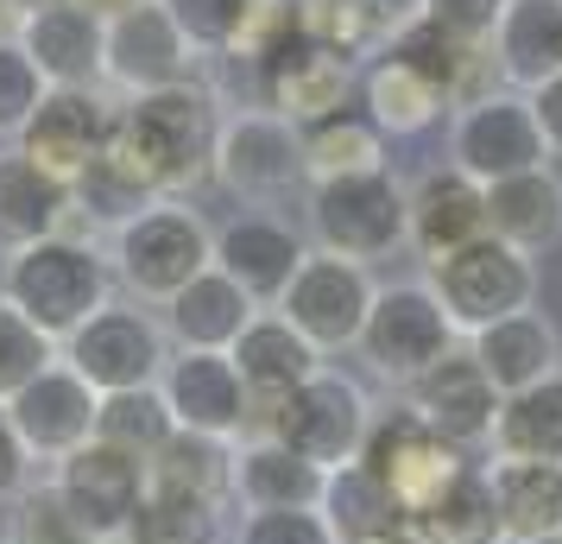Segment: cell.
<instances>
[{"instance_id": "obj_1", "label": "cell", "mask_w": 562, "mask_h": 544, "mask_svg": "<svg viewBox=\"0 0 562 544\" xmlns=\"http://www.w3.org/2000/svg\"><path fill=\"white\" fill-rule=\"evenodd\" d=\"M222 102L209 82H171L153 96H133L114 114V140L108 153L127 165L133 178L165 197H190L203 178H215V146H222Z\"/></svg>"}, {"instance_id": "obj_2", "label": "cell", "mask_w": 562, "mask_h": 544, "mask_svg": "<svg viewBox=\"0 0 562 544\" xmlns=\"http://www.w3.org/2000/svg\"><path fill=\"white\" fill-rule=\"evenodd\" d=\"M0 291L64 348L89 317L114 304V259H108L95 241H82V234H52V241H38V247L7 254Z\"/></svg>"}, {"instance_id": "obj_3", "label": "cell", "mask_w": 562, "mask_h": 544, "mask_svg": "<svg viewBox=\"0 0 562 544\" xmlns=\"http://www.w3.org/2000/svg\"><path fill=\"white\" fill-rule=\"evenodd\" d=\"M108 259H114V286L133 304H171L190 279H203L215 266V229L203 222V209H190L183 197H165V203L139 209L133 222L114 229Z\"/></svg>"}, {"instance_id": "obj_4", "label": "cell", "mask_w": 562, "mask_h": 544, "mask_svg": "<svg viewBox=\"0 0 562 544\" xmlns=\"http://www.w3.org/2000/svg\"><path fill=\"white\" fill-rule=\"evenodd\" d=\"M310 234L323 254H341L355 266L411 247V184L385 171H360V178H329L310 184Z\"/></svg>"}, {"instance_id": "obj_5", "label": "cell", "mask_w": 562, "mask_h": 544, "mask_svg": "<svg viewBox=\"0 0 562 544\" xmlns=\"http://www.w3.org/2000/svg\"><path fill=\"white\" fill-rule=\"evenodd\" d=\"M424 273H430L424 286L442 298V311H449V323L461 336H481V330L537 304V259L506 247L499 234L468 241V247H456L449 259H436Z\"/></svg>"}, {"instance_id": "obj_6", "label": "cell", "mask_w": 562, "mask_h": 544, "mask_svg": "<svg viewBox=\"0 0 562 544\" xmlns=\"http://www.w3.org/2000/svg\"><path fill=\"white\" fill-rule=\"evenodd\" d=\"M373 431V399L360 392V380L348 374H310L297 392H284L272 412L259 418V437H279L291 456L316 463L323 475L341 463H360V443Z\"/></svg>"}, {"instance_id": "obj_7", "label": "cell", "mask_w": 562, "mask_h": 544, "mask_svg": "<svg viewBox=\"0 0 562 544\" xmlns=\"http://www.w3.org/2000/svg\"><path fill=\"white\" fill-rule=\"evenodd\" d=\"M456 348H461V330L449 323L442 298L424 279H405V286H380L355 355L380 374L385 387H417Z\"/></svg>"}, {"instance_id": "obj_8", "label": "cell", "mask_w": 562, "mask_h": 544, "mask_svg": "<svg viewBox=\"0 0 562 544\" xmlns=\"http://www.w3.org/2000/svg\"><path fill=\"white\" fill-rule=\"evenodd\" d=\"M64 362L77 367L95 392H133V387H158L165 362H171V336L165 317H153L146 304H108L82 323L77 336L64 342Z\"/></svg>"}, {"instance_id": "obj_9", "label": "cell", "mask_w": 562, "mask_h": 544, "mask_svg": "<svg viewBox=\"0 0 562 544\" xmlns=\"http://www.w3.org/2000/svg\"><path fill=\"white\" fill-rule=\"evenodd\" d=\"M373 298H380V286H373L367 266L310 247V259L297 266L291 291H284L272 311H279L291 330H304L323 355H348V348H360V330H367Z\"/></svg>"}, {"instance_id": "obj_10", "label": "cell", "mask_w": 562, "mask_h": 544, "mask_svg": "<svg viewBox=\"0 0 562 544\" xmlns=\"http://www.w3.org/2000/svg\"><path fill=\"white\" fill-rule=\"evenodd\" d=\"M468 463H474V456L456 449L449 437H436L411 406L373 412V431H367V443H360V468H373L411 519L424 513V507H430L436 493L449 488Z\"/></svg>"}, {"instance_id": "obj_11", "label": "cell", "mask_w": 562, "mask_h": 544, "mask_svg": "<svg viewBox=\"0 0 562 544\" xmlns=\"http://www.w3.org/2000/svg\"><path fill=\"white\" fill-rule=\"evenodd\" d=\"M449 165H461L468 178H481V184H499V178L550 165V146H543V127H537V114H531V96L493 89L481 102L456 108L449 114Z\"/></svg>"}, {"instance_id": "obj_12", "label": "cell", "mask_w": 562, "mask_h": 544, "mask_svg": "<svg viewBox=\"0 0 562 544\" xmlns=\"http://www.w3.org/2000/svg\"><path fill=\"white\" fill-rule=\"evenodd\" d=\"M52 488L95 544H121L133 513H139V500H146V463L95 437L52 468Z\"/></svg>"}, {"instance_id": "obj_13", "label": "cell", "mask_w": 562, "mask_h": 544, "mask_svg": "<svg viewBox=\"0 0 562 544\" xmlns=\"http://www.w3.org/2000/svg\"><path fill=\"white\" fill-rule=\"evenodd\" d=\"M158 392H165V406L178 418V431L222 437V443H247V431H254V392L240 380L234 355H215V348H171Z\"/></svg>"}, {"instance_id": "obj_14", "label": "cell", "mask_w": 562, "mask_h": 544, "mask_svg": "<svg viewBox=\"0 0 562 544\" xmlns=\"http://www.w3.org/2000/svg\"><path fill=\"white\" fill-rule=\"evenodd\" d=\"M215 184L234 190L240 203H279L284 190L304 184L297 127L279 121L272 108L228 114V121H222V146H215Z\"/></svg>"}, {"instance_id": "obj_15", "label": "cell", "mask_w": 562, "mask_h": 544, "mask_svg": "<svg viewBox=\"0 0 562 544\" xmlns=\"http://www.w3.org/2000/svg\"><path fill=\"white\" fill-rule=\"evenodd\" d=\"M114 114H121V102H108L102 89H52L38 102V114L26 121V133H20V153L38 171H52V178L77 190V178L114 140Z\"/></svg>"}, {"instance_id": "obj_16", "label": "cell", "mask_w": 562, "mask_h": 544, "mask_svg": "<svg viewBox=\"0 0 562 544\" xmlns=\"http://www.w3.org/2000/svg\"><path fill=\"white\" fill-rule=\"evenodd\" d=\"M190 77H196V52H190V38L178 32V20L165 13V0L108 20L102 82L121 96V102L153 96V89H171V82H190Z\"/></svg>"}, {"instance_id": "obj_17", "label": "cell", "mask_w": 562, "mask_h": 544, "mask_svg": "<svg viewBox=\"0 0 562 544\" xmlns=\"http://www.w3.org/2000/svg\"><path fill=\"white\" fill-rule=\"evenodd\" d=\"M7 418H13V431L26 437L32 463H64V456H77L82 443H95V418H102V392L82 380L70 362L45 367L38 380H32L13 406H7Z\"/></svg>"}, {"instance_id": "obj_18", "label": "cell", "mask_w": 562, "mask_h": 544, "mask_svg": "<svg viewBox=\"0 0 562 544\" xmlns=\"http://www.w3.org/2000/svg\"><path fill=\"white\" fill-rule=\"evenodd\" d=\"M411 412L430 424L436 437H449L456 449H481V443H493V424H499V387L486 380V367L468 355V342H461L456 355H442V362L417 380V387H405Z\"/></svg>"}, {"instance_id": "obj_19", "label": "cell", "mask_w": 562, "mask_h": 544, "mask_svg": "<svg viewBox=\"0 0 562 544\" xmlns=\"http://www.w3.org/2000/svg\"><path fill=\"white\" fill-rule=\"evenodd\" d=\"M304 259H310V241L279 215H234L228 229H215V266L254 298L259 311H272L291 291Z\"/></svg>"}, {"instance_id": "obj_20", "label": "cell", "mask_w": 562, "mask_h": 544, "mask_svg": "<svg viewBox=\"0 0 562 544\" xmlns=\"http://www.w3.org/2000/svg\"><path fill=\"white\" fill-rule=\"evenodd\" d=\"M20 45L52 89H102L108 20H95V13H82L70 0H38L20 26Z\"/></svg>"}, {"instance_id": "obj_21", "label": "cell", "mask_w": 562, "mask_h": 544, "mask_svg": "<svg viewBox=\"0 0 562 544\" xmlns=\"http://www.w3.org/2000/svg\"><path fill=\"white\" fill-rule=\"evenodd\" d=\"M486 234V184L468 178L461 165H430L424 178L411 184V247L424 266L449 259L456 247Z\"/></svg>"}, {"instance_id": "obj_22", "label": "cell", "mask_w": 562, "mask_h": 544, "mask_svg": "<svg viewBox=\"0 0 562 544\" xmlns=\"http://www.w3.org/2000/svg\"><path fill=\"white\" fill-rule=\"evenodd\" d=\"M228 355H234V367H240L247 392H254V437H259V418L272 412L284 392H297L310 374L329 367V355H323L304 330H291L279 311H259L254 323L240 330V342H234Z\"/></svg>"}, {"instance_id": "obj_23", "label": "cell", "mask_w": 562, "mask_h": 544, "mask_svg": "<svg viewBox=\"0 0 562 544\" xmlns=\"http://www.w3.org/2000/svg\"><path fill=\"white\" fill-rule=\"evenodd\" d=\"M259 77H266V108L279 121H291V127H310V121H323L335 108H348V96L360 89L355 64L323 52V45H310V38L284 45Z\"/></svg>"}, {"instance_id": "obj_24", "label": "cell", "mask_w": 562, "mask_h": 544, "mask_svg": "<svg viewBox=\"0 0 562 544\" xmlns=\"http://www.w3.org/2000/svg\"><path fill=\"white\" fill-rule=\"evenodd\" d=\"M77 209V190L52 171H38L20 146H0V254H20L64 234Z\"/></svg>"}, {"instance_id": "obj_25", "label": "cell", "mask_w": 562, "mask_h": 544, "mask_svg": "<svg viewBox=\"0 0 562 544\" xmlns=\"http://www.w3.org/2000/svg\"><path fill=\"white\" fill-rule=\"evenodd\" d=\"M468 355L486 367V380L499 387V399H512V392H525V387H537V380L562 374V336L537 304L518 311V317H506V323H493V330H481V336H468Z\"/></svg>"}, {"instance_id": "obj_26", "label": "cell", "mask_w": 562, "mask_h": 544, "mask_svg": "<svg viewBox=\"0 0 562 544\" xmlns=\"http://www.w3.org/2000/svg\"><path fill=\"white\" fill-rule=\"evenodd\" d=\"M158 311H165L171 348H215V355H228L234 342H240V330L259 317V304L234 286L222 266H209L203 279H190V286H183L171 304H158Z\"/></svg>"}, {"instance_id": "obj_27", "label": "cell", "mask_w": 562, "mask_h": 544, "mask_svg": "<svg viewBox=\"0 0 562 544\" xmlns=\"http://www.w3.org/2000/svg\"><path fill=\"white\" fill-rule=\"evenodd\" d=\"M486 234H499L506 247L543 259L562 241V178L550 165H537V171L486 184Z\"/></svg>"}, {"instance_id": "obj_28", "label": "cell", "mask_w": 562, "mask_h": 544, "mask_svg": "<svg viewBox=\"0 0 562 544\" xmlns=\"http://www.w3.org/2000/svg\"><path fill=\"white\" fill-rule=\"evenodd\" d=\"M493 70L518 96L562 77V0H506L493 32Z\"/></svg>"}, {"instance_id": "obj_29", "label": "cell", "mask_w": 562, "mask_h": 544, "mask_svg": "<svg viewBox=\"0 0 562 544\" xmlns=\"http://www.w3.org/2000/svg\"><path fill=\"white\" fill-rule=\"evenodd\" d=\"M323 468L291 456L279 437L234 443V500L247 513H279V507H323Z\"/></svg>"}, {"instance_id": "obj_30", "label": "cell", "mask_w": 562, "mask_h": 544, "mask_svg": "<svg viewBox=\"0 0 562 544\" xmlns=\"http://www.w3.org/2000/svg\"><path fill=\"white\" fill-rule=\"evenodd\" d=\"M360 108L373 114V127H380L385 140H411V133H430L456 102H449L424 70H411L405 57L380 52L360 70Z\"/></svg>"}, {"instance_id": "obj_31", "label": "cell", "mask_w": 562, "mask_h": 544, "mask_svg": "<svg viewBox=\"0 0 562 544\" xmlns=\"http://www.w3.org/2000/svg\"><path fill=\"white\" fill-rule=\"evenodd\" d=\"M486 468H493L499 539L512 544L562 539V463H486Z\"/></svg>"}, {"instance_id": "obj_32", "label": "cell", "mask_w": 562, "mask_h": 544, "mask_svg": "<svg viewBox=\"0 0 562 544\" xmlns=\"http://www.w3.org/2000/svg\"><path fill=\"white\" fill-rule=\"evenodd\" d=\"M297 146H304V178L310 184L385 171V133L373 127L367 108H335V114H323V121L297 127Z\"/></svg>"}, {"instance_id": "obj_33", "label": "cell", "mask_w": 562, "mask_h": 544, "mask_svg": "<svg viewBox=\"0 0 562 544\" xmlns=\"http://www.w3.org/2000/svg\"><path fill=\"white\" fill-rule=\"evenodd\" d=\"M493 463H562V374L499 399L493 424Z\"/></svg>"}, {"instance_id": "obj_34", "label": "cell", "mask_w": 562, "mask_h": 544, "mask_svg": "<svg viewBox=\"0 0 562 544\" xmlns=\"http://www.w3.org/2000/svg\"><path fill=\"white\" fill-rule=\"evenodd\" d=\"M323 519H329V532L341 544H373V539H385V532L411 525V513L392 500V488L360 463L329 468V481H323Z\"/></svg>"}, {"instance_id": "obj_35", "label": "cell", "mask_w": 562, "mask_h": 544, "mask_svg": "<svg viewBox=\"0 0 562 544\" xmlns=\"http://www.w3.org/2000/svg\"><path fill=\"white\" fill-rule=\"evenodd\" d=\"M417 532L430 544H486L499 539V507H493V468L486 463H468L449 481V488L436 493L424 513L411 519Z\"/></svg>"}, {"instance_id": "obj_36", "label": "cell", "mask_w": 562, "mask_h": 544, "mask_svg": "<svg viewBox=\"0 0 562 544\" xmlns=\"http://www.w3.org/2000/svg\"><path fill=\"white\" fill-rule=\"evenodd\" d=\"M153 488L190 493V500H209V507H228L234 500V443L222 437H196V431H178L146 468Z\"/></svg>"}, {"instance_id": "obj_37", "label": "cell", "mask_w": 562, "mask_h": 544, "mask_svg": "<svg viewBox=\"0 0 562 544\" xmlns=\"http://www.w3.org/2000/svg\"><path fill=\"white\" fill-rule=\"evenodd\" d=\"M121 544H234L228 507H209V500H190V493L146 481V500H139Z\"/></svg>"}, {"instance_id": "obj_38", "label": "cell", "mask_w": 562, "mask_h": 544, "mask_svg": "<svg viewBox=\"0 0 562 544\" xmlns=\"http://www.w3.org/2000/svg\"><path fill=\"white\" fill-rule=\"evenodd\" d=\"M95 437L114 443V449H127V456H139V463L153 468V456H158L171 437H178V418H171V406H165V392H158V387L102 392Z\"/></svg>"}, {"instance_id": "obj_39", "label": "cell", "mask_w": 562, "mask_h": 544, "mask_svg": "<svg viewBox=\"0 0 562 544\" xmlns=\"http://www.w3.org/2000/svg\"><path fill=\"white\" fill-rule=\"evenodd\" d=\"M297 26H304L310 45L348 57V64H360L367 52H385V26L373 20L367 0H297Z\"/></svg>"}, {"instance_id": "obj_40", "label": "cell", "mask_w": 562, "mask_h": 544, "mask_svg": "<svg viewBox=\"0 0 562 544\" xmlns=\"http://www.w3.org/2000/svg\"><path fill=\"white\" fill-rule=\"evenodd\" d=\"M57 362H64V348H57V342L0 291V406H13V399Z\"/></svg>"}, {"instance_id": "obj_41", "label": "cell", "mask_w": 562, "mask_h": 544, "mask_svg": "<svg viewBox=\"0 0 562 544\" xmlns=\"http://www.w3.org/2000/svg\"><path fill=\"white\" fill-rule=\"evenodd\" d=\"M52 96V82L38 77V64L26 57L20 38H0V146H20L26 121L38 114V102Z\"/></svg>"}, {"instance_id": "obj_42", "label": "cell", "mask_w": 562, "mask_h": 544, "mask_svg": "<svg viewBox=\"0 0 562 544\" xmlns=\"http://www.w3.org/2000/svg\"><path fill=\"white\" fill-rule=\"evenodd\" d=\"M7 544H95V539L70 519V507L57 500L52 481H38V488H26L13 500V513H7Z\"/></svg>"}, {"instance_id": "obj_43", "label": "cell", "mask_w": 562, "mask_h": 544, "mask_svg": "<svg viewBox=\"0 0 562 544\" xmlns=\"http://www.w3.org/2000/svg\"><path fill=\"white\" fill-rule=\"evenodd\" d=\"M304 26H297V0H247V13H240V32H234L228 57H247V64H272L284 45H297Z\"/></svg>"}, {"instance_id": "obj_44", "label": "cell", "mask_w": 562, "mask_h": 544, "mask_svg": "<svg viewBox=\"0 0 562 544\" xmlns=\"http://www.w3.org/2000/svg\"><path fill=\"white\" fill-rule=\"evenodd\" d=\"M165 13L178 20V32L190 38L196 57H228L247 0H165Z\"/></svg>"}, {"instance_id": "obj_45", "label": "cell", "mask_w": 562, "mask_h": 544, "mask_svg": "<svg viewBox=\"0 0 562 544\" xmlns=\"http://www.w3.org/2000/svg\"><path fill=\"white\" fill-rule=\"evenodd\" d=\"M234 544H341L323 507H279V513H240Z\"/></svg>"}, {"instance_id": "obj_46", "label": "cell", "mask_w": 562, "mask_h": 544, "mask_svg": "<svg viewBox=\"0 0 562 544\" xmlns=\"http://www.w3.org/2000/svg\"><path fill=\"white\" fill-rule=\"evenodd\" d=\"M499 13H506V0H424L417 20H430L436 32H449V38L468 45V52H493Z\"/></svg>"}, {"instance_id": "obj_47", "label": "cell", "mask_w": 562, "mask_h": 544, "mask_svg": "<svg viewBox=\"0 0 562 544\" xmlns=\"http://www.w3.org/2000/svg\"><path fill=\"white\" fill-rule=\"evenodd\" d=\"M32 475H38V463H32L26 437L13 431V418H7V406H0V507H13L26 488H38Z\"/></svg>"}, {"instance_id": "obj_48", "label": "cell", "mask_w": 562, "mask_h": 544, "mask_svg": "<svg viewBox=\"0 0 562 544\" xmlns=\"http://www.w3.org/2000/svg\"><path fill=\"white\" fill-rule=\"evenodd\" d=\"M531 114H537V127H543L550 158H562V77H550L543 89H531Z\"/></svg>"}, {"instance_id": "obj_49", "label": "cell", "mask_w": 562, "mask_h": 544, "mask_svg": "<svg viewBox=\"0 0 562 544\" xmlns=\"http://www.w3.org/2000/svg\"><path fill=\"white\" fill-rule=\"evenodd\" d=\"M367 7H373V20L385 26V38H392L398 26H411V20L424 13V0H367Z\"/></svg>"}, {"instance_id": "obj_50", "label": "cell", "mask_w": 562, "mask_h": 544, "mask_svg": "<svg viewBox=\"0 0 562 544\" xmlns=\"http://www.w3.org/2000/svg\"><path fill=\"white\" fill-rule=\"evenodd\" d=\"M32 7H38V0H0V38H20Z\"/></svg>"}, {"instance_id": "obj_51", "label": "cell", "mask_w": 562, "mask_h": 544, "mask_svg": "<svg viewBox=\"0 0 562 544\" xmlns=\"http://www.w3.org/2000/svg\"><path fill=\"white\" fill-rule=\"evenodd\" d=\"M70 7L95 13V20H121V13H133V7H153V0H70Z\"/></svg>"}, {"instance_id": "obj_52", "label": "cell", "mask_w": 562, "mask_h": 544, "mask_svg": "<svg viewBox=\"0 0 562 544\" xmlns=\"http://www.w3.org/2000/svg\"><path fill=\"white\" fill-rule=\"evenodd\" d=\"M373 544H430L417 525H398V532H385V539H373Z\"/></svg>"}, {"instance_id": "obj_53", "label": "cell", "mask_w": 562, "mask_h": 544, "mask_svg": "<svg viewBox=\"0 0 562 544\" xmlns=\"http://www.w3.org/2000/svg\"><path fill=\"white\" fill-rule=\"evenodd\" d=\"M537 544H562V539H537Z\"/></svg>"}, {"instance_id": "obj_54", "label": "cell", "mask_w": 562, "mask_h": 544, "mask_svg": "<svg viewBox=\"0 0 562 544\" xmlns=\"http://www.w3.org/2000/svg\"><path fill=\"white\" fill-rule=\"evenodd\" d=\"M486 544H512V539H486Z\"/></svg>"}]
</instances>
